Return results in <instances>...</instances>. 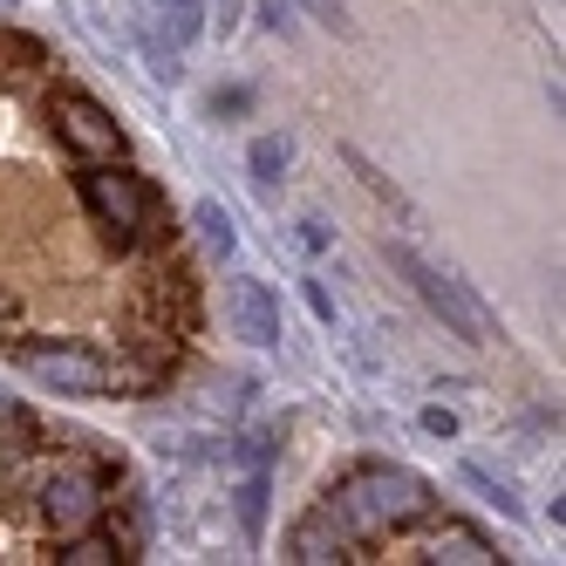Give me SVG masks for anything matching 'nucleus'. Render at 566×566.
Instances as JSON below:
<instances>
[{
  "label": "nucleus",
  "instance_id": "nucleus-1",
  "mask_svg": "<svg viewBox=\"0 0 566 566\" xmlns=\"http://www.w3.org/2000/svg\"><path fill=\"white\" fill-rule=\"evenodd\" d=\"M321 505H328V518L342 525V539L361 546V539L402 533V525H423L437 512V484L402 471V464H355Z\"/></svg>",
  "mask_w": 566,
  "mask_h": 566
},
{
  "label": "nucleus",
  "instance_id": "nucleus-2",
  "mask_svg": "<svg viewBox=\"0 0 566 566\" xmlns=\"http://www.w3.org/2000/svg\"><path fill=\"white\" fill-rule=\"evenodd\" d=\"M382 260L402 273V280H410V287H417V301L443 321V328H451V335H464V342H499V314L492 307H484L471 287H464V280H451V273H443V266H430L417 247H402V239H389V247H382Z\"/></svg>",
  "mask_w": 566,
  "mask_h": 566
},
{
  "label": "nucleus",
  "instance_id": "nucleus-3",
  "mask_svg": "<svg viewBox=\"0 0 566 566\" xmlns=\"http://www.w3.org/2000/svg\"><path fill=\"white\" fill-rule=\"evenodd\" d=\"M83 206L103 226V239H116V247H137V239L150 232V185L137 171H124V165H90Z\"/></svg>",
  "mask_w": 566,
  "mask_h": 566
},
{
  "label": "nucleus",
  "instance_id": "nucleus-4",
  "mask_svg": "<svg viewBox=\"0 0 566 566\" xmlns=\"http://www.w3.org/2000/svg\"><path fill=\"white\" fill-rule=\"evenodd\" d=\"M14 361L55 396H109V361L83 342H21Z\"/></svg>",
  "mask_w": 566,
  "mask_h": 566
},
{
  "label": "nucleus",
  "instance_id": "nucleus-5",
  "mask_svg": "<svg viewBox=\"0 0 566 566\" xmlns=\"http://www.w3.org/2000/svg\"><path fill=\"white\" fill-rule=\"evenodd\" d=\"M49 116H55V137H62L75 157H83V165H124V130H116V116H109L96 96H83V90H55Z\"/></svg>",
  "mask_w": 566,
  "mask_h": 566
},
{
  "label": "nucleus",
  "instance_id": "nucleus-6",
  "mask_svg": "<svg viewBox=\"0 0 566 566\" xmlns=\"http://www.w3.org/2000/svg\"><path fill=\"white\" fill-rule=\"evenodd\" d=\"M42 518H49V533H55V539L90 533V525L103 518V478L83 471V464L49 471V478H42Z\"/></svg>",
  "mask_w": 566,
  "mask_h": 566
},
{
  "label": "nucleus",
  "instance_id": "nucleus-7",
  "mask_svg": "<svg viewBox=\"0 0 566 566\" xmlns=\"http://www.w3.org/2000/svg\"><path fill=\"white\" fill-rule=\"evenodd\" d=\"M226 314H232L239 342H253V348L280 342V301H273L266 280H232V287H226Z\"/></svg>",
  "mask_w": 566,
  "mask_h": 566
},
{
  "label": "nucleus",
  "instance_id": "nucleus-8",
  "mask_svg": "<svg viewBox=\"0 0 566 566\" xmlns=\"http://www.w3.org/2000/svg\"><path fill=\"white\" fill-rule=\"evenodd\" d=\"M206 8L212 0H144V28H150V49L157 55H185L206 28Z\"/></svg>",
  "mask_w": 566,
  "mask_h": 566
},
{
  "label": "nucleus",
  "instance_id": "nucleus-9",
  "mask_svg": "<svg viewBox=\"0 0 566 566\" xmlns=\"http://www.w3.org/2000/svg\"><path fill=\"white\" fill-rule=\"evenodd\" d=\"M287 559L301 566H328V559H348V539H342V525L328 518V505H314L294 533H287Z\"/></svg>",
  "mask_w": 566,
  "mask_h": 566
},
{
  "label": "nucleus",
  "instance_id": "nucleus-10",
  "mask_svg": "<svg viewBox=\"0 0 566 566\" xmlns=\"http://www.w3.org/2000/svg\"><path fill=\"white\" fill-rule=\"evenodd\" d=\"M423 559H437V566H492L499 553H492V539L478 533V525H437L430 533V546H423Z\"/></svg>",
  "mask_w": 566,
  "mask_h": 566
},
{
  "label": "nucleus",
  "instance_id": "nucleus-11",
  "mask_svg": "<svg viewBox=\"0 0 566 566\" xmlns=\"http://www.w3.org/2000/svg\"><path fill=\"white\" fill-rule=\"evenodd\" d=\"M191 226H198V239H206V247H212L219 260H232V253H239V232H232V212L219 206V198H206V206L191 212Z\"/></svg>",
  "mask_w": 566,
  "mask_h": 566
},
{
  "label": "nucleus",
  "instance_id": "nucleus-12",
  "mask_svg": "<svg viewBox=\"0 0 566 566\" xmlns=\"http://www.w3.org/2000/svg\"><path fill=\"white\" fill-rule=\"evenodd\" d=\"M109 559H124V553H116V539L96 533V525L75 533V539H62V566H109Z\"/></svg>",
  "mask_w": 566,
  "mask_h": 566
},
{
  "label": "nucleus",
  "instance_id": "nucleus-13",
  "mask_svg": "<svg viewBox=\"0 0 566 566\" xmlns=\"http://www.w3.org/2000/svg\"><path fill=\"white\" fill-rule=\"evenodd\" d=\"M239 525L260 539V525H266V458H253L247 484H239Z\"/></svg>",
  "mask_w": 566,
  "mask_h": 566
},
{
  "label": "nucleus",
  "instance_id": "nucleus-14",
  "mask_svg": "<svg viewBox=\"0 0 566 566\" xmlns=\"http://www.w3.org/2000/svg\"><path fill=\"white\" fill-rule=\"evenodd\" d=\"M21 451H34V417L0 396V458H21Z\"/></svg>",
  "mask_w": 566,
  "mask_h": 566
},
{
  "label": "nucleus",
  "instance_id": "nucleus-15",
  "mask_svg": "<svg viewBox=\"0 0 566 566\" xmlns=\"http://www.w3.org/2000/svg\"><path fill=\"white\" fill-rule=\"evenodd\" d=\"M287 157H294V144H287V137H253L247 165H253V178H260V185H273L280 171H287Z\"/></svg>",
  "mask_w": 566,
  "mask_h": 566
},
{
  "label": "nucleus",
  "instance_id": "nucleus-16",
  "mask_svg": "<svg viewBox=\"0 0 566 566\" xmlns=\"http://www.w3.org/2000/svg\"><path fill=\"white\" fill-rule=\"evenodd\" d=\"M342 157H348V171H361V185H369V191H376V198H389V206H396V212H402V219H410V206H402V191H396V185H389V178H382V171H376V165H369V157H361V150H355V144H348V150H342Z\"/></svg>",
  "mask_w": 566,
  "mask_h": 566
},
{
  "label": "nucleus",
  "instance_id": "nucleus-17",
  "mask_svg": "<svg viewBox=\"0 0 566 566\" xmlns=\"http://www.w3.org/2000/svg\"><path fill=\"white\" fill-rule=\"evenodd\" d=\"M294 8H307V21H321L328 34H355V21L342 14V0H294Z\"/></svg>",
  "mask_w": 566,
  "mask_h": 566
},
{
  "label": "nucleus",
  "instance_id": "nucleus-18",
  "mask_svg": "<svg viewBox=\"0 0 566 566\" xmlns=\"http://www.w3.org/2000/svg\"><path fill=\"white\" fill-rule=\"evenodd\" d=\"M464 484H471V492H484V499H492V505H499V512H505V518H512V512H518V505H512V492H505V484H499V478H492V471H478V464H464Z\"/></svg>",
  "mask_w": 566,
  "mask_h": 566
},
{
  "label": "nucleus",
  "instance_id": "nucleus-19",
  "mask_svg": "<svg viewBox=\"0 0 566 566\" xmlns=\"http://www.w3.org/2000/svg\"><path fill=\"white\" fill-rule=\"evenodd\" d=\"M0 55H14V69H34V62H42V49H34L28 34H0Z\"/></svg>",
  "mask_w": 566,
  "mask_h": 566
},
{
  "label": "nucleus",
  "instance_id": "nucleus-20",
  "mask_svg": "<svg viewBox=\"0 0 566 566\" xmlns=\"http://www.w3.org/2000/svg\"><path fill=\"white\" fill-rule=\"evenodd\" d=\"M423 430H430V437H458V417L443 410V402H430V410H423Z\"/></svg>",
  "mask_w": 566,
  "mask_h": 566
},
{
  "label": "nucleus",
  "instance_id": "nucleus-21",
  "mask_svg": "<svg viewBox=\"0 0 566 566\" xmlns=\"http://www.w3.org/2000/svg\"><path fill=\"white\" fill-rule=\"evenodd\" d=\"M0 8H21V0H0Z\"/></svg>",
  "mask_w": 566,
  "mask_h": 566
}]
</instances>
